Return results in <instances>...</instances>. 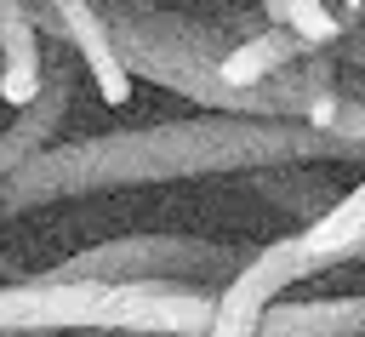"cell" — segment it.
<instances>
[{
  "label": "cell",
  "mask_w": 365,
  "mask_h": 337,
  "mask_svg": "<svg viewBox=\"0 0 365 337\" xmlns=\"http://www.w3.org/2000/svg\"><path fill=\"white\" fill-rule=\"evenodd\" d=\"M308 268H314V263H308L302 240L268 246V251H262L257 263H245V268L234 274V286L217 297V314H211L205 337H262V320H268L274 297H279L291 280H302Z\"/></svg>",
  "instance_id": "6da1fadb"
},
{
  "label": "cell",
  "mask_w": 365,
  "mask_h": 337,
  "mask_svg": "<svg viewBox=\"0 0 365 337\" xmlns=\"http://www.w3.org/2000/svg\"><path fill=\"white\" fill-rule=\"evenodd\" d=\"M336 6H342V11H359V6H365V0H336Z\"/></svg>",
  "instance_id": "ba28073f"
},
{
  "label": "cell",
  "mask_w": 365,
  "mask_h": 337,
  "mask_svg": "<svg viewBox=\"0 0 365 337\" xmlns=\"http://www.w3.org/2000/svg\"><path fill=\"white\" fill-rule=\"evenodd\" d=\"M40 91H46V74H40L34 17L17 0H0V103L6 109H34Z\"/></svg>",
  "instance_id": "3957f363"
},
{
  "label": "cell",
  "mask_w": 365,
  "mask_h": 337,
  "mask_svg": "<svg viewBox=\"0 0 365 337\" xmlns=\"http://www.w3.org/2000/svg\"><path fill=\"white\" fill-rule=\"evenodd\" d=\"M297 34H251V40H240V46H228L222 57H217V80L222 86H234V91H257L268 74H279L291 57H297Z\"/></svg>",
  "instance_id": "277c9868"
},
{
  "label": "cell",
  "mask_w": 365,
  "mask_h": 337,
  "mask_svg": "<svg viewBox=\"0 0 365 337\" xmlns=\"http://www.w3.org/2000/svg\"><path fill=\"white\" fill-rule=\"evenodd\" d=\"M302 251H308V263H325V257H342V251H359L365 246V183L348 194V200H336L325 217H314L302 234Z\"/></svg>",
  "instance_id": "5b68a950"
},
{
  "label": "cell",
  "mask_w": 365,
  "mask_h": 337,
  "mask_svg": "<svg viewBox=\"0 0 365 337\" xmlns=\"http://www.w3.org/2000/svg\"><path fill=\"white\" fill-rule=\"evenodd\" d=\"M342 131H354V137H365V109H342V120H336Z\"/></svg>",
  "instance_id": "52a82bcc"
},
{
  "label": "cell",
  "mask_w": 365,
  "mask_h": 337,
  "mask_svg": "<svg viewBox=\"0 0 365 337\" xmlns=\"http://www.w3.org/2000/svg\"><path fill=\"white\" fill-rule=\"evenodd\" d=\"M6 337H29V331H6Z\"/></svg>",
  "instance_id": "9c48e42d"
},
{
  "label": "cell",
  "mask_w": 365,
  "mask_h": 337,
  "mask_svg": "<svg viewBox=\"0 0 365 337\" xmlns=\"http://www.w3.org/2000/svg\"><path fill=\"white\" fill-rule=\"evenodd\" d=\"M63 29H68V40L80 46L86 74L97 80V97H103L108 109H125V103H131V63L120 57L108 23H103L86 0H74V6H63Z\"/></svg>",
  "instance_id": "7a4b0ae2"
},
{
  "label": "cell",
  "mask_w": 365,
  "mask_h": 337,
  "mask_svg": "<svg viewBox=\"0 0 365 337\" xmlns=\"http://www.w3.org/2000/svg\"><path fill=\"white\" fill-rule=\"evenodd\" d=\"M262 11H268L285 34H297L302 46H331V40L342 34V23H348V17H336L325 0H262Z\"/></svg>",
  "instance_id": "8992f818"
}]
</instances>
